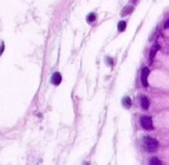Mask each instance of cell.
Returning <instances> with one entry per match:
<instances>
[{
    "mask_svg": "<svg viewBox=\"0 0 169 165\" xmlns=\"http://www.w3.org/2000/svg\"><path fill=\"white\" fill-rule=\"evenodd\" d=\"M150 164H161V161L157 158H151L150 159Z\"/></svg>",
    "mask_w": 169,
    "mask_h": 165,
    "instance_id": "obj_11",
    "label": "cell"
},
{
    "mask_svg": "<svg viewBox=\"0 0 169 165\" xmlns=\"http://www.w3.org/2000/svg\"><path fill=\"white\" fill-rule=\"evenodd\" d=\"M140 123H141V126H142L143 129H145V130H149V131L154 130L151 117H149V116H143V117H141V119H140Z\"/></svg>",
    "mask_w": 169,
    "mask_h": 165,
    "instance_id": "obj_2",
    "label": "cell"
},
{
    "mask_svg": "<svg viewBox=\"0 0 169 165\" xmlns=\"http://www.w3.org/2000/svg\"><path fill=\"white\" fill-rule=\"evenodd\" d=\"M149 105H150V103H149V99H148L147 97L142 96V97H141V106H142V109L147 110V109H149Z\"/></svg>",
    "mask_w": 169,
    "mask_h": 165,
    "instance_id": "obj_5",
    "label": "cell"
},
{
    "mask_svg": "<svg viewBox=\"0 0 169 165\" xmlns=\"http://www.w3.org/2000/svg\"><path fill=\"white\" fill-rule=\"evenodd\" d=\"M122 104H123L127 109H129V107L131 106V99H130L129 97H124V98L122 99Z\"/></svg>",
    "mask_w": 169,
    "mask_h": 165,
    "instance_id": "obj_6",
    "label": "cell"
},
{
    "mask_svg": "<svg viewBox=\"0 0 169 165\" xmlns=\"http://www.w3.org/2000/svg\"><path fill=\"white\" fill-rule=\"evenodd\" d=\"M60 81H62V75H60V73H59V72L53 73L52 77H51V82H52V84L57 86V85L60 84Z\"/></svg>",
    "mask_w": 169,
    "mask_h": 165,
    "instance_id": "obj_4",
    "label": "cell"
},
{
    "mask_svg": "<svg viewBox=\"0 0 169 165\" xmlns=\"http://www.w3.org/2000/svg\"><path fill=\"white\" fill-rule=\"evenodd\" d=\"M95 19H96V16H95L94 13H91V14L88 17V21H89V23H92V21H95Z\"/></svg>",
    "mask_w": 169,
    "mask_h": 165,
    "instance_id": "obj_10",
    "label": "cell"
},
{
    "mask_svg": "<svg viewBox=\"0 0 169 165\" xmlns=\"http://www.w3.org/2000/svg\"><path fill=\"white\" fill-rule=\"evenodd\" d=\"M132 11H134V7H132V6H128V7H125V9L122 11L121 16L124 17V16H127V14H130V12H132Z\"/></svg>",
    "mask_w": 169,
    "mask_h": 165,
    "instance_id": "obj_7",
    "label": "cell"
},
{
    "mask_svg": "<svg viewBox=\"0 0 169 165\" xmlns=\"http://www.w3.org/2000/svg\"><path fill=\"white\" fill-rule=\"evenodd\" d=\"M144 146H145V150L149 151V152H155L157 149H158V142L154 138H150V137H147L144 139Z\"/></svg>",
    "mask_w": 169,
    "mask_h": 165,
    "instance_id": "obj_1",
    "label": "cell"
},
{
    "mask_svg": "<svg viewBox=\"0 0 169 165\" xmlns=\"http://www.w3.org/2000/svg\"><path fill=\"white\" fill-rule=\"evenodd\" d=\"M148 74H149V68L144 67L142 71V75H141V81L144 87H148Z\"/></svg>",
    "mask_w": 169,
    "mask_h": 165,
    "instance_id": "obj_3",
    "label": "cell"
},
{
    "mask_svg": "<svg viewBox=\"0 0 169 165\" xmlns=\"http://www.w3.org/2000/svg\"><path fill=\"white\" fill-rule=\"evenodd\" d=\"M160 48V46L158 45H156V46H154L153 48H151V52H150V57H149V59H150V63L153 61V59H154V55L156 54V52H157V50Z\"/></svg>",
    "mask_w": 169,
    "mask_h": 165,
    "instance_id": "obj_8",
    "label": "cell"
},
{
    "mask_svg": "<svg viewBox=\"0 0 169 165\" xmlns=\"http://www.w3.org/2000/svg\"><path fill=\"white\" fill-rule=\"evenodd\" d=\"M125 27H127V23L125 21H120V24H118V31L123 32L125 30Z\"/></svg>",
    "mask_w": 169,
    "mask_h": 165,
    "instance_id": "obj_9",
    "label": "cell"
}]
</instances>
